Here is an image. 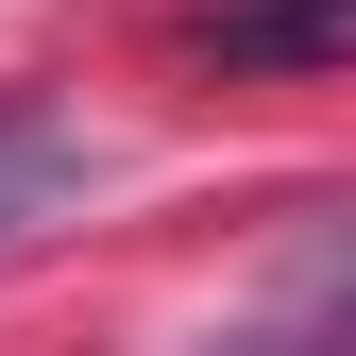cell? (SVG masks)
Wrapping results in <instances>:
<instances>
[{"instance_id":"cell-1","label":"cell","mask_w":356,"mask_h":356,"mask_svg":"<svg viewBox=\"0 0 356 356\" xmlns=\"http://www.w3.org/2000/svg\"><path fill=\"white\" fill-rule=\"evenodd\" d=\"M85 187H102V136L68 102H34V85H0V254L51 238V220H85Z\"/></svg>"},{"instance_id":"cell-2","label":"cell","mask_w":356,"mask_h":356,"mask_svg":"<svg viewBox=\"0 0 356 356\" xmlns=\"http://www.w3.org/2000/svg\"><path fill=\"white\" fill-rule=\"evenodd\" d=\"M187 51L238 85H305V68H356V0H187Z\"/></svg>"},{"instance_id":"cell-3","label":"cell","mask_w":356,"mask_h":356,"mask_svg":"<svg viewBox=\"0 0 356 356\" xmlns=\"http://www.w3.org/2000/svg\"><path fill=\"white\" fill-rule=\"evenodd\" d=\"M204 356H356V220H323V238L289 254V289L254 305L238 339H204Z\"/></svg>"}]
</instances>
